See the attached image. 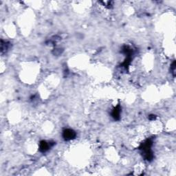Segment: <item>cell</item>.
<instances>
[{"mask_svg": "<svg viewBox=\"0 0 176 176\" xmlns=\"http://www.w3.org/2000/svg\"><path fill=\"white\" fill-rule=\"evenodd\" d=\"M63 137L65 140H71L76 137V133L72 129H67L63 131Z\"/></svg>", "mask_w": 176, "mask_h": 176, "instance_id": "cell-1", "label": "cell"}, {"mask_svg": "<svg viewBox=\"0 0 176 176\" xmlns=\"http://www.w3.org/2000/svg\"><path fill=\"white\" fill-rule=\"evenodd\" d=\"M51 147V144L50 142H47L46 141L43 140L40 142V144H39V149L42 152H45L50 149Z\"/></svg>", "mask_w": 176, "mask_h": 176, "instance_id": "cell-2", "label": "cell"}, {"mask_svg": "<svg viewBox=\"0 0 176 176\" xmlns=\"http://www.w3.org/2000/svg\"><path fill=\"white\" fill-rule=\"evenodd\" d=\"M120 110H121V109H120L119 106H118L117 107H116L114 109H113L112 112V116L115 118V119H118V118H119L120 113H121V111H120Z\"/></svg>", "mask_w": 176, "mask_h": 176, "instance_id": "cell-3", "label": "cell"}]
</instances>
